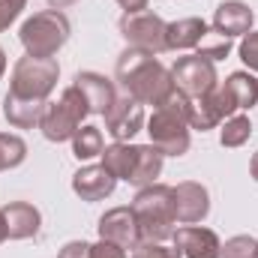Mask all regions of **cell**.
I'll return each instance as SVG.
<instances>
[{"instance_id":"cell-13","label":"cell","mask_w":258,"mask_h":258,"mask_svg":"<svg viewBox=\"0 0 258 258\" xmlns=\"http://www.w3.org/2000/svg\"><path fill=\"white\" fill-rule=\"evenodd\" d=\"M117 177L99 162V165H84L72 174V192L78 195L81 201H102L114 192Z\"/></svg>"},{"instance_id":"cell-15","label":"cell","mask_w":258,"mask_h":258,"mask_svg":"<svg viewBox=\"0 0 258 258\" xmlns=\"http://www.w3.org/2000/svg\"><path fill=\"white\" fill-rule=\"evenodd\" d=\"M252 21H255V12L243 0H225L213 12V30L222 33V36H228V39L246 36L252 30Z\"/></svg>"},{"instance_id":"cell-30","label":"cell","mask_w":258,"mask_h":258,"mask_svg":"<svg viewBox=\"0 0 258 258\" xmlns=\"http://www.w3.org/2000/svg\"><path fill=\"white\" fill-rule=\"evenodd\" d=\"M24 6H27V0H0V33L9 30V24L24 12Z\"/></svg>"},{"instance_id":"cell-11","label":"cell","mask_w":258,"mask_h":258,"mask_svg":"<svg viewBox=\"0 0 258 258\" xmlns=\"http://www.w3.org/2000/svg\"><path fill=\"white\" fill-rule=\"evenodd\" d=\"M144 129V105L132 96H117L114 105L105 111V132L114 141H129Z\"/></svg>"},{"instance_id":"cell-29","label":"cell","mask_w":258,"mask_h":258,"mask_svg":"<svg viewBox=\"0 0 258 258\" xmlns=\"http://www.w3.org/2000/svg\"><path fill=\"white\" fill-rule=\"evenodd\" d=\"M237 54H240V60L249 66L252 72H258V30H249V33L240 39Z\"/></svg>"},{"instance_id":"cell-6","label":"cell","mask_w":258,"mask_h":258,"mask_svg":"<svg viewBox=\"0 0 258 258\" xmlns=\"http://www.w3.org/2000/svg\"><path fill=\"white\" fill-rule=\"evenodd\" d=\"M90 114L81 90L75 84H69L57 102H45V111H42V120H39V129L48 141L60 144V141H72V135L81 129V120Z\"/></svg>"},{"instance_id":"cell-32","label":"cell","mask_w":258,"mask_h":258,"mask_svg":"<svg viewBox=\"0 0 258 258\" xmlns=\"http://www.w3.org/2000/svg\"><path fill=\"white\" fill-rule=\"evenodd\" d=\"M57 258H90V243H84V240H69L63 249H60Z\"/></svg>"},{"instance_id":"cell-8","label":"cell","mask_w":258,"mask_h":258,"mask_svg":"<svg viewBox=\"0 0 258 258\" xmlns=\"http://www.w3.org/2000/svg\"><path fill=\"white\" fill-rule=\"evenodd\" d=\"M171 78H174V87L180 93H186L189 99H198L204 93H210L219 78H216V63L201 57V54H189V57H177L171 66Z\"/></svg>"},{"instance_id":"cell-1","label":"cell","mask_w":258,"mask_h":258,"mask_svg":"<svg viewBox=\"0 0 258 258\" xmlns=\"http://www.w3.org/2000/svg\"><path fill=\"white\" fill-rule=\"evenodd\" d=\"M117 81L123 84L126 96L141 105L159 108L177 87L171 78V69L156 60V54H147L141 48H126L117 57Z\"/></svg>"},{"instance_id":"cell-4","label":"cell","mask_w":258,"mask_h":258,"mask_svg":"<svg viewBox=\"0 0 258 258\" xmlns=\"http://www.w3.org/2000/svg\"><path fill=\"white\" fill-rule=\"evenodd\" d=\"M69 33H72V24L60 9H42L21 24L18 39L30 57H54L69 42Z\"/></svg>"},{"instance_id":"cell-17","label":"cell","mask_w":258,"mask_h":258,"mask_svg":"<svg viewBox=\"0 0 258 258\" xmlns=\"http://www.w3.org/2000/svg\"><path fill=\"white\" fill-rule=\"evenodd\" d=\"M3 216H6V231L12 240H27V237H36L39 234V225H42V216L33 204L27 201H9L3 207Z\"/></svg>"},{"instance_id":"cell-28","label":"cell","mask_w":258,"mask_h":258,"mask_svg":"<svg viewBox=\"0 0 258 258\" xmlns=\"http://www.w3.org/2000/svg\"><path fill=\"white\" fill-rule=\"evenodd\" d=\"M132 258H183L174 246H162V243H147L141 240L135 249H132Z\"/></svg>"},{"instance_id":"cell-18","label":"cell","mask_w":258,"mask_h":258,"mask_svg":"<svg viewBox=\"0 0 258 258\" xmlns=\"http://www.w3.org/2000/svg\"><path fill=\"white\" fill-rule=\"evenodd\" d=\"M207 21L204 18H180V21H171L165 27V48L168 51H189L198 48V42L204 39L207 33Z\"/></svg>"},{"instance_id":"cell-9","label":"cell","mask_w":258,"mask_h":258,"mask_svg":"<svg viewBox=\"0 0 258 258\" xmlns=\"http://www.w3.org/2000/svg\"><path fill=\"white\" fill-rule=\"evenodd\" d=\"M237 111L231 93L225 90V84H216L210 93L192 99V117H189V126L198 132H207V129H216L222 120H228L231 114Z\"/></svg>"},{"instance_id":"cell-20","label":"cell","mask_w":258,"mask_h":258,"mask_svg":"<svg viewBox=\"0 0 258 258\" xmlns=\"http://www.w3.org/2000/svg\"><path fill=\"white\" fill-rule=\"evenodd\" d=\"M42 111H45V102H30V99L9 96V93H6V99H3V114H6V120H9L15 129L39 126Z\"/></svg>"},{"instance_id":"cell-34","label":"cell","mask_w":258,"mask_h":258,"mask_svg":"<svg viewBox=\"0 0 258 258\" xmlns=\"http://www.w3.org/2000/svg\"><path fill=\"white\" fill-rule=\"evenodd\" d=\"M249 174H252V180L258 183V150L252 153V162H249Z\"/></svg>"},{"instance_id":"cell-37","label":"cell","mask_w":258,"mask_h":258,"mask_svg":"<svg viewBox=\"0 0 258 258\" xmlns=\"http://www.w3.org/2000/svg\"><path fill=\"white\" fill-rule=\"evenodd\" d=\"M3 72H6V51L0 48V78H3Z\"/></svg>"},{"instance_id":"cell-35","label":"cell","mask_w":258,"mask_h":258,"mask_svg":"<svg viewBox=\"0 0 258 258\" xmlns=\"http://www.w3.org/2000/svg\"><path fill=\"white\" fill-rule=\"evenodd\" d=\"M9 237V231H6V216H3V210H0V243Z\"/></svg>"},{"instance_id":"cell-2","label":"cell","mask_w":258,"mask_h":258,"mask_svg":"<svg viewBox=\"0 0 258 258\" xmlns=\"http://www.w3.org/2000/svg\"><path fill=\"white\" fill-rule=\"evenodd\" d=\"M189 117H192V99L180 90H174L159 108H153L147 120L150 144L162 156H183L189 150Z\"/></svg>"},{"instance_id":"cell-12","label":"cell","mask_w":258,"mask_h":258,"mask_svg":"<svg viewBox=\"0 0 258 258\" xmlns=\"http://www.w3.org/2000/svg\"><path fill=\"white\" fill-rule=\"evenodd\" d=\"M171 195H174V216H177V222L195 225V222L207 219V213H210L207 186H201L195 180H183V183L171 186Z\"/></svg>"},{"instance_id":"cell-14","label":"cell","mask_w":258,"mask_h":258,"mask_svg":"<svg viewBox=\"0 0 258 258\" xmlns=\"http://www.w3.org/2000/svg\"><path fill=\"white\" fill-rule=\"evenodd\" d=\"M171 240H174V249L183 258H219V249H222L216 231L201 228V225L177 228Z\"/></svg>"},{"instance_id":"cell-26","label":"cell","mask_w":258,"mask_h":258,"mask_svg":"<svg viewBox=\"0 0 258 258\" xmlns=\"http://www.w3.org/2000/svg\"><path fill=\"white\" fill-rule=\"evenodd\" d=\"M228 51H231V39L228 36H222V33H216L213 27L204 33V39L198 42V48H195V54H201V57H207V60H222V57H228Z\"/></svg>"},{"instance_id":"cell-7","label":"cell","mask_w":258,"mask_h":258,"mask_svg":"<svg viewBox=\"0 0 258 258\" xmlns=\"http://www.w3.org/2000/svg\"><path fill=\"white\" fill-rule=\"evenodd\" d=\"M165 21L156 12H123L120 18V36L129 42V48H141L147 54H162L165 48Z\"/></svg>"},{"instance_id":"cell-16","label":"cell","mask_w":258,"mask_h":258,"mask_svg":"<svg viewBox=\"0 0 258 258\" xmlns=\"http://www.w3.org/2000/svg\"><path fill=\"white\" fill-rule=\"evenodd\" d=\"M75 87L81 90V96H84L90 114H102V117H105V111H108V108L114 105V99H117L114 81L105 78V75H99V72H78V75H75Z\"/></svg>"},{"instance_id":"cell-10","label":"cell","mask_w":258,"mask_h":258,"mask_svg":"<svg viewBox=\"0 0 258 258\" xmlns=\"http://www.w3.org/2000/svg\"><path fill=\"white\" fill-rule=\"evenodd\" d=\"M96 231H99V240H108L120 249H135L141 243L138 219H135L132 207H111L108 213H102Z\"/></svg>"},{"instance_id":"cell-23","label":"cell","mask_w":258,"mask_h":258,"mask_svg":"<svg viewBox=\"0 0 258 258\" xmlns=\"http://www.w3.org/2000/svg\"><path fill=\"white\" fill-rule=\"evenodd\" d=\"M105 150V141H102V129L96 126H81L72 135V156L78 162H87V159H96L102 156Z\"/></svg>"},{"instance_id":"cell-25","label":"cell","mask_w":258,"mask_h":258,"mask_svg":"<svg viewBox=\"0 0 258 258\" xmlns=\"http://www.w3.org/2000/svg\"><path fill=\"white\" fill-rule=\"evenodd\" d=\"M27 159V144L21 135L12 132H0V171L6 168H18Z\"/></svg>"},{"instance_id":"cell-36","label":"cell","mask_w":258,"mask_h":258,"mask_svg":"<svg viewBox=\"0 0 258 258\" xmlns=\"http://www.w3.org/2000/svg\"><path fill=\"white\" fill-rule=\"evenodd\" d=\"M54 9H60V6H69V3H75V0H48Z\"/></svg>"},{"instance_id":"cell-27","label":"cell","mask_w":258,"mask_h":258,"mask_svg":"<svg viewBox=\"0 0 258 258\" xmlns=\"http://www.w3.org/2000/svg\"><path fill=\"white\" fill-rule=\"evenodd\" d=\"M219 258H258V240L249 234L228 237L225 246L219 249Z\"/></svg>"},{"instance_id":"cell-5","label":"cell","mask_w":258,"mask_h":258,"mask_svg":"<svg viewBox=\"0 0 258 258\" xmlns=\"http://www.w3.org/2000/svg\"><path fill=\"white\" fill-rule=\"evenodd\" d=\"M57 78H60V66H57L54 57H30V54H24L12 69L9 96L30 99V102H48L51 90L57 87Z\"/></svg>"},{"instance_id":"cell-3","label":"cell","mask_w":258,"mask_h":258,"mask_svg":"<svg viewBox=\"0 0 258 258\" xmlns=\"http://www.w3.org/2000/svg\"><path fill=\"white\" fill-rule=\"evenodd\" d=\"M132 213L138 219V234L141 240L147 243H162L168 237H174V225H177V216H174V195L171 186L165 183H150L144 189H138L135 201H132Z\"/></svg>"},{"instance_id":"cell-21","label":"cell","mask_w":258,"mask_h":258,"mask_svg":"<svg viewBox=\"0 0 258 258\" xmlns=\"http://www.w3.org/2000/svg\"><path fill=\"white\" fill-rule=\"evenodd\" d=\"M162 153L153 147V144H138V162H135V171H132V186L144 189L150 183H156V177L162 174Z\"/></svg>"},{"instance_id":"cell-24","label":"cell","mask_w":258,"mask_h":258,"mask_svg":"<svg viewBox=\"0 0 258 258\" xmlns=\"http://www.w3.org/2000/svg\"><path fill=\"white\" fill-rule=\"evenodd\" d=\"M252 135V120L246 114H231L228 120H222V132H219V144L222 147H243Z\"/></svg>"},{"instance_id":"cell-31","label":"cell","mask_w":258,"mask_h":258,"mask_svg":"<svg viewBox=\"0 0 258 258\" xmlns=\"http://www.w3.org/2000/svg\"><path fill=\"white\" fill-rule=\"evenodd\" d=\"M90 258H126V249H120L108 240H99V243H90Z\"/></svg>"},{"instance_id":"cell-33","label":"cell","mask_w":258,"mask_h":258,"mask_svg":"<svg viewBox=\"0 0 258 258\" xmlns=\"http://www.w3.org/2000/svg\"><path fill=\"white\" fill-rule=\"evenodd\" d=\"M120 3V9H126V12H144L147 9V0H117Z\"/></svg>"},{"instance_id":"cell-22","label":"cell","mask_w":258,"mask_h":258,"mask_svg":"<svg viewBox=\"0 0 258 258\" xmlns=\"http://www.w3.org/2000/svg\"><path fill=\"white\" fill-rule=\"evenodd\" d=\"M225 90L231 93L237 111H249L258 105V78L252 72H231L225 78Z\"/></svg>"},{"instance_id":"cell-19","label":"cell","mask_w":258,"mask_h":258,"mask_svg":"<svg viewBox=\"0 0 258 258\" xmlns=\"http://www.w3.org/2000/svg\"><path fill=\"white\" fill-rule=\"evenodd\" d=\"M135 162H138V144H129V141H114L102 150V165L117 177V180H132V171H135Z\"/></svg>"}]
</instances>
